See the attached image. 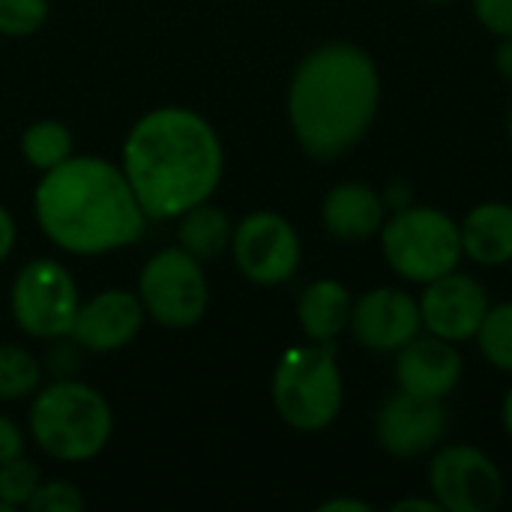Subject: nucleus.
Returning <instances> with one entry per match:
<instances>
[{"instance_id":"nucleus-1","label":"nucleus","mask_w":512,"mask_h":512,"mask_svg":"<svg viewBox=\"0 0 512 512\" xmlns=\"http://www.w3.org/2000/svg\"><path fill=\"white\" fill-rule=\"evenodd\" d=\"M120 168L147 219H180L213 198L225 153L216 129L201 114L165 105L147 111L129 129Z\"/></svg>"},{"instance_id":"nucleus-2","label":"nucleus","mask_w":512,"mask_h":512,"mask_svg":"<svg viewBox=\"0 0 512 512\" xmlns=\"http://www.w3.org/2000/svg\"><path fill=\"white\" fill-rule=\"evenodd\" d=\"M33 210L42 234L72 255H105L132 246L147 228V213L123 168L99 156H72L45 171Z\"/></svg>"},{"instance_id":"nucleus-3","label":"nucleus","mask_w":512,"mask_h":512,"mask_svg":"<svg viewBox=\"0 0 512 512\" xmlns=\"http://www.w3.org/2000/svg\"><path fill=\"white\" fill-rule=\"evenodd\" d=\"M378 99L375 60L351 42H327L300 60L288 87V120L309 156L336 159L366 135Z\"/></svg>"},{"instance_id":"nucleus-4","label":"nucleus","mask_w":512,"mask_h":512,"mask_svg":"<svg viewBox=\"0 0 512 512\" xmlns=\"http://www.w3.org/2000/svg\"><path fill=\"white\" fill-rule=\"evenodd\" d=\"M27 423L36 447L57 462H87L99 456L114 432L108 399L72 378L39 387Z\"/></svg>"},{"instance_id":"nucleus-5","label":"nucleus","mask_w":512,"mask_h":512,"mask_svg":"<svg viewBox=\"0 0 512 512\" xmlns=\"http://www.w3.org/2000/svg\"><path fill=\"white\" fill-rule=\"evenodd\" d=\"M345 399L336 348L330 342L288 348L273 372V405L279 417L300 432L327 429Z\"/></svg>"},{"instance_id":"nucleus-6","label":"nucleus","mask_w":512,"mask_h":512,"mask_svg":"<svg viewBox=\"0 0 512 512\" xmlns=\"http://www.w3.org/2000/svg\"><path fill=\"white\" fill-rule=\"evenodd\" d=\"M381 246L390 267L408 282H432L462 261L459 225L435 207H402L381 225Z\"/></svg>"},{"instance_id":"nucleus-7","label":"nucleus","mask_w":512,"mask_h":512,"mask_svg":"<svg viewBox=\"0 0 512 512\" xmlns=\"http://www.w3.org/2000/svg\"><path fill=\"white\" fill-rule=\"evenodd\" d=\"M138 297L144 303V312L171 330L195 327L210 300V285L201 270V261L189 255L183 246L156 252L138 279Z\"/></svg>"},{"instance_id":"nucleus-8","label":"nucleus","mask_w":512,"mask_h":512,"mask_svg":"<svg viewBox=\"0 0 512 512\" xmlns=\"http://www.w3.org/2000/svg\"><path fill=\"white\" fill-rule=\"evenodd\" d=\"M9 303L18 330L33 339H66L81 306L72 273L51 258H36L18 270Z\"/></svg>"},{"instance_id":"nucleus-9","label":"nucleus","mask_w":512,"mask_h":512,"mask_svg":"<svg viewBox=\"0 0 512 512\" xmlns=\"http://www.w3.org/2000/svg\"><path fill=\"white\" fill-rule=\"evenodd\" d=\"M231 252L240 273L255 285H282L300 267V234L279 213L246 216L231 237Z\"/></svg>"},{"instance_id":"nucleus-10","label":"nucleus","mask_w":512,"mask_h":512,"mask_svg":"<svg viewBox=\"0 0 512 512\" xmlns=\"http://www.w3.org/2000/svg\"><path fill=\"white\" fill-rule=\"evenodd\" d=\"M429 483L435 501L450 512H492L504 498L498 465L468 444L444 447L429 468Z\"/></svg>"},{"instance_id":"nucleus-11","label":"nucleus","mask_w":512,"mask_h":512,"mask_svg":"<svg viewBox=\"0 0 512 512\" xmlns=\"http://www.w3.org/2000/svg\"><path fill=\"white\" fill-rule=\"evenodd\" d=\"M450 417L444 399H420L405 390L390 396L375 417L378 444L396 459H414L438 447L447 435Z\"/></svg>"},{"instance_id":"nucleus-12","label":"nucleus","mask_w":512,"mask_h":512,"mask_svg":"<svg viewBox=\"0 0 512 512\" xmlns=\"http://www.w3.org/2000/svg\"><path fill=\"white\" fill-rule=\"evenodd\" d=\"M489 306V291L477 279L453 270L426 282V291L420 297V318L432 336L465 342L477 336Z\"/></svg>"},{"instance_id":"nucleus-13","label":"nucleus","mask_w":512,"mask_h":512,"mask_svg":"<svg viewBox=\"0 0 512 512\" xmlns=\"http://www.w3.org/2000/svg\"><path fill=\"white\" fill-rule=\"evenodd\" d=\"M354 339L378 354H396L420 336V300L399 288H375L351 306Z\"/></svg>"},{"instance_id":"nucleus-14","label":"nucleus","mask_w":512,"mask_h":512,"mask_svg":"<svg viewBox=\"0 0 512 512\" xmlns=\"http://www.w3.org/2000/svg\"><path fill=\"white\" fill-rule=\"evenodd\" d=\"M144 303L132 291H102L90 297L87 303L78 306L75 321H72V342L96 351V354H111L126 348L144 327Z\"/></svg>"},{"instance_id":"nucleus-15","label":"nucleus","mask_w":512,"mask_h":512,"mask_svg":"<svg viewBox=\"0 0 512 512\" xmlns=\"http://www.w3.org/2000/svg\"><path fill=\"white\" fill-rule=\"evenodd\" d=\"M396 354V384L411 396L447 399L462 381V357L441 336H417Z\"/></svg>"},{"instance_id":"nucleus-16","label":"nucleus","mask_w":512,"mask_h":512,"mask_svg":"<svg viewBox=\"0 0 512 512\" xmlns=\"http://www.w3.org/2000/svg\"><path fill=\"white\" fill-rule=\"evenodd\" d=\"M321 219L339 240H366L384 225V198L366 183H342L324 198Z\"/></svg>"},{"instance_id":"nucleus-17","label":"nucleus","mask_w":512,"mask_h":512,"mask_svg":"<svg viewBox=\"0 0 512 512\" xmlns=\"http://www.w3.org/2000/svg\"><path fill=\"white\" fill-rule=\"evenodd\" d=\"M459 231H462V252L471 261L483 267H498L512 261V204L504 201L477 204L465 216Z\"/></svg>"},{"instance_id":"nucleus-18","label":"nucleus","mask_w":512,"mask_h":512,"mask_svg":"<svg viewBox=\"0 0 512 512\" xmlns=\"http://www.w3.org/2000/svg\"><path fill=\"white\" fill-rule=\"evenodd\" d=\"M351 291L336 279L312 282L297 306L300 327L309 342H333L351 324Z\"/></svg>"},{"instance_id":"nucleus-19","label":"nucleus","mask_w":512,"mask_h":512,"mask_svg":"<svg viewBox=\"0 0 512 512\" xmlns=\"http://www.w3.org/2000/svg\"><path fill=\"white\" fill-rule=\"evenodd\" d=\"M231 237H234V222L228 219L225 210L213 207L210 201L186 210L180 216V225H177L180 246L189 255H195L198 261L219 258L225 249H231Z\"/></svg>"},{"instance_id":"nucleus-20","label":"nucleus","mask_w":512,"mask_h":512,"mask_svg":"<svg viewBox=\"0 0 512 512\" xmlns=\"http://www.w3.org/2000/svg\"><path fill=\"white\" fill-rule=\"evenodd\" d=\"M75 141L66 123L60 120H36L24 129L21 135V153L24 159L39 168L42 174L63 165L66 159H72L75 153Z\"/></svg>"},{"instance_id":"nucleus-21","label":"nucleus","mask_w":512,"mask_h":512,"mask_svg":"<svg viewBox=\"0 0 512 512\" xmlns=\"http://www.w3.org/2000/svg\"><path fill=\"white\" fill-rule=\"evenodd\" d=\"M39 387H42L39 360L18 345H0V402L27 399Z\"/></svg>"},{"instance_id":"nucleus-22","label":"nucleus","mask_w":512,"mask_h":512,"mask_svg":"<svg viewBox=\"0 0 512 512\" xmlns=\"http://www.w3.org/2000/svg\"><path fill=\"white\" fill-rule=\"evenodd\" d=\"M477 342H480L483 357L495 369L512 372V303L489 306V312L477 330Z\"/></svg>"},{"instance_id":"nucleus-23","label":"nucleus","mask_w":512,"mask_h":512,"mask_svg":"<svg viewBox=\"0 0 512 512\" xmlns=\"http://www.w3.org/2000/svg\"><path fill=\"white\" fill-rule=\"evenodd\" d=\"M39 483H42V471L24 456L0 465V501L9 504L12 510L27 507Z\"/></svg>"},{"instance_id":"nucleus-24","label":"nucleus","mask_w":512,"mask_h":512,"mask_svg":"<svg viewBox=\"0 0 512 512\" xmlns=\"http://www.w3.org/2000/svg\"><path fill=\"white\" fill-rule=\"evenodd\" d=\"M48 12V0H0V36H30L48 21Z\"/></svg>"},{"instance_id":"nucleus-25","label":"nucleus","mask_w":512,"mask_h":512,"mask_svg":"<svg viewBox=\"0 0 512 512\" xmlns=\"http://www.w3.org/2000/svg\"><path fill=\"white\" fill-rule=\"evenodd\" d=\"M30 512H81L84 510V495L66 483V480H42L39 489L33 492L30 504H27Z\"/></svg>"},{"instance_id":"nucleus-26","label":"nucleus","mask_w":512,"mask_h":512,"mask_svg":"<svg viewBox=\"0 0 512 512\" xmlns=\"http://www.w3.org/2000/svg\"><path fill=\"white\" fill-rule=\"evenodd\" d=\"M474 12L495 36H512V0H474Z\"/></svg>"},{"instance_id":"nucleus-27","label":"nucleus","mask_w":512,"mask_h":512,"mask_svg":"<svg viewBox=\"0 0 512 512\" xmlns=\"http://www.w3.org/2000/svg\"><path fill=\"white\" fill-rule=\"evenodd\" d=\"M24 456V432L18 429V423H12L9 417L0 414V465L12 462Z\"/></svg>"},{"instance_id":"nucleus-28","label":"nucleus","mask_w":512,"mask_h":512,"mask_svg":"<svg viewBox=\"0 0 512 512\" xmlns=\"http://www.w3.org/2000/svg\"><path fill=\"white\" fill-rule=\"evenodd\" d=\"M15 237H18L15 219L9 216L6 207H0V264H3V261L9 258V252L15 249Z\"/></svg>"},{"instance_id":"nucleus-29","label":"nucleus","mask_w":512,"mask_h":512,"mask_svg":"<svg viewBox=\"0 0 512 512\" xmlns=\"http://www.w3.org/2000/svg\"><path fill=\"white\" fill-rule=\"evenodd\" d=\"M495 60H498L501 75H504L507 81H512V36H501V45H498Z\"/></svg>"},{"instance_id":"nucleus-30","label":"nucleus","mask_w":512,"mask_h":512,"mask_svg":"<svg viewBox=\"0 0 512 512\" xmlns=\"http://www.w3.org/2000/svg\"><path fill=\"white\" fill-rule=\"evenodd\" d=\"M321 512H369V504L363 501H351V498H336V501H327L318 507Z\"/></svg>"},{"instance_id":"nucleus-31","label":"nucleus","mask_w":512,"mask_h":512,"mask_svg":"<svg viewBox=\"0 0 512 512\" xmlns=\"http://www.w3.org/2000/svg\"><path fill=\"white\" fill-rule=\"evenodd\" d=\"M438 512L444 510L438 501H423V498H408V501H399L393 504V512Z\"/></svg>"},{"instance_id":"nucleus-32","label":"nucleus","mask_w":512,"mask_h":512,"mask_svg":"<svg viewBox=\"0 0 512 512\" xmlns=\"http://www.w3.org/2000/svg\"><path fill=\"white\" fill-rule=\"evenodd\" d=\"M504 429H507V435L512 438V387L510 393H507V399H504Z\"/></svg>"},{"instance_id":"nucleus-33","label":"nucleus","mask_w":512,"mask_h":512,"mask_svg":"<svg viewBox=\"0 0 512 512\" xmlns=\"http://www.w3.org/2000/svg\"><path fill=\"white\" fill-rule=\"evenodd\" d=\"M0 512H12V507H9V504H3V501H0Z\"/></svg>"},{"instance_id":"nucleus-34","label":"nucleus","mask_w":512,"mask_h":512,"mask_svg":"<svg viewBox=\"0 0 512 512\" xmlns=\"http://www.w3.org/2000/svg\"><path fill=\"white\" fill-rule=\"evenodd\" d=\"M507 129H510V138H512V108H510V120H507Z\"/></svg>"},{"instance_id":"nucleus-35","label":"nucleus","mask_w":512,"mask_h":512,"mask_svg":"<svg viewBox=\"0 0 512 512\" xmlns=\"http://www.w3.org/2000/svg\"><path fill=\"white\" fill-rule=\"evenodd\" d=\"M432 3H447V0H432Z\"/></svg>"}]
</instances>
